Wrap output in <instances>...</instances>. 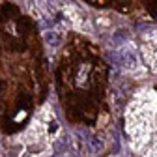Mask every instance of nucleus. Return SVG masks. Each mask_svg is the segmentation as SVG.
I'll return each instance as SVG.
<instances>
[{"label": "nucleus", "mask_w": 157, "mask_h": 157, "mask_svg": "<svg viewBox=\"0 0 157 157\" xmlns=\"http://www.w3.org/2000/svg\"><path fill=\"white\" fill-rule=\"evenodd\" d=\"M118 64L124 66V67H135L136 66V56L133 52H127V51L118 52Z\"/></svg>", "instance_id": "f257e3e1"}, {"label": "nucleus", "mask_w": 157, "mask_h": 157, "mask_svg": "<svg viewBox=\"0 0 157 157\" xmlns=\"http://www.w3.org/2000/svg\"><path fill=\"white\" fill-rule=\"evenodd\" d=\"M45 39H47V43L49 45H52V47H56V45H60V41H62V36L58 34V32H45Z\"/></svg>", "instance_id": "f03ea898"}, {"label": "nucleus", "mask_w": 157, "mask_h": 157, "mask_svg": "<svg viewBox=\"0 0 157 157\" xmlns=\"http://www.w3.org/2000/svg\"><path fill=\"white\" fill-rule=\"evenodd\" d=\"M88 139H90V148H92V151H99V150L103 148L101 140H97V139H94V136H88Z\"/></svg>", "instance_id": "7ed1b4c3"}, {"label": "nucleus", "mask_w": 157, "mask_h": 157, "mask_svg": "<svg viewBox=\"0 0 157 157\" xmlns=\"http://www.w3.org/2000/svg\"><path fill=\"white\" fill-rule=\"evenodd\" d=\"M60 157H71V155H60Z\"/></svg>", "instance_id": "20e7f679"}]
</instances>
